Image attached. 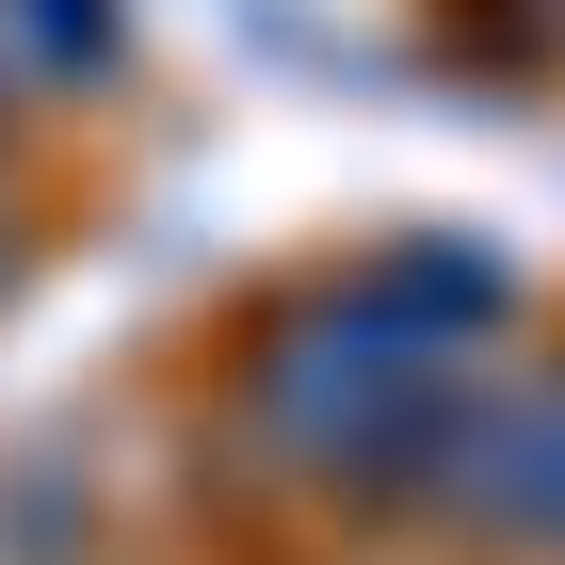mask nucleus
<instances>
[{
    "mask_svg": "<svg viewBox=\"0 0 565 565\" xmlns=\"http://www.w3.org/2000/svg\"><path fill=\"white\" fill-rule=\"evenodd\" d=\"M0 33H33L49 65H97V49H114V17H97V0H0Z\"/></svg>",
    "mask_w": 565,
    "mask_h": 565,
    "instance_id": "nucleus-3",
    "label": "nucleus"
},
{
    "mask_svg": "<svg viewBox=\"0 0 565 565\" xmlns=\"http://www.w3.org/2000/svg\"><path fill=\"white\" fill-rule=\"evenodd\" d=\"M484 518L501 533H565V388H533L518 420L484 436Z\"/></svg>",
    "mask_w": 565,
    "mask_h": 565,
    "instance_id": "nucleus-2",
    "label": "nucleus"
},
{
    "mask_svg": "<svg viewBox=\"0 0 565 565\" xmlns=\"http://www.w3.org/2000/svg\"><path fill=\"white\" fill-rule=\"evenodd\" d=\"M420 404H452V372H436V307L404 291H323L275 323L259 355V420L307 436V452H355V469H404V420Z\"/></svg>",
    "mask_w": 565,
    "mask_h": 565,
    "instance_id": "nucleus-1",
    "label": "nucleus"
}]
</instances>
